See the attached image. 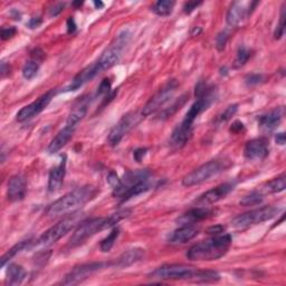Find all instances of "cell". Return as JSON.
I'll return each instance as SVG.
<instances>
[{
  "label": "cell",
  "mask_w": 286,
  "mask_h": 286,
  "mask_svg": "<svg viewBox=\"0 0 286 286\" xmlns=\"http://www.w3.org/2000/svg\"><path fill=\"white\" fill-rule=\"evenodd\" d=\"M147 151L148 150L145 148H139V149L135 150V151L133 152V158H134L135 161L141 162L143 158L145 157V154H147Z\"/></svg>",
  "instance_id": "obj_45"
},
{
  "label": "cell",
  "mask_w": 286,
  "mask_h": 286,
  "mask_svg": "<svg viewBox=\"0 0 286 286\" xmlns=\"http://www.w3.org/2000/svg\"><path fill=\"white\" fill-rule=\"evenodd\" d=\"M275 141H276V143L279 144V145H284L285 144V134H284V132H280V133L276 134Z\"/></svg>",
  "instance_id": "obj_51"
},
{
  "label": "cell",
  "mask_w": 286,
  "mask_h": 286,
  "mask_svg": "<svg viewBox=\"0 0 286 286\" xmlns=\"http://www.w3.org/2000/svg\"><path fill=\"white\" fill-rule=\"evenodd\" d=\"M101 73L98 63H93L89 66H86L85 69L82 70L79 74H77L74 79L72 80L70 86L67 87V91H77L81 89L82 86H84L86 83H89L90 81L94 79L96 75H99Z\"/></svg>",
  "instance_id": "obj_18"
},
{
  "label": "cell",
  "mask_w": 286,
  "mask_h": 286,
  "mask_svg": "<svg viewBox=\"0 0 286 286\" xmlns=\"http://www.w3.org/2000/svg\"><path fill=\"white\" fill-rule=\"evenodd\" d=\"M11 73V66L7 65L6 63H3L2 65V77H5Z\"/></svg>",
  "instance_id": "obj_53"
},
{
  "label": "cell",
  "mask_w": 286,
  "mask_h": 286,
  "mask_svg": "<svg viewBox=\"0 0 286 286\" xmlns=\"http://www.w3.org/2000/svg\"><path fill=\"white\" fill-rule=\"evenodd\" d=\"M243 129H244V124L238 122V121H236L230 128V131H232V132H239V131H241Z\"/></svg>",
  "instance_id": "obj_52"
},
{
  "label": "cell",
  "mask_w": 286,
  "mask_h": 286,
  "mask_svg": "<svg viewBox=\"0 0 286 286\" xmlns=\"http://www.w3.org/2000/svg\"><path fill=\"white\" fill-rule=\"evenodd\" d=\"M64 7H65V4L56 5V6H54L51 9V16H57L58 14H61L63 12Z\"/></svg>",
  "instance_id": "obj_47"
},
{
  "label": "cell",
  "mask_w": 286,
  "mask_h": 286,
  "mask_svg": "<svg viewBox=\"0 0 286 286\" xmlns=\"http://www.w3.org/2000/svg\"><path fill=\"white\" fill-rule=\"evenodd\" d=\"M219 278H220L219 274L212 272V270L196 269V272L192 275L190 280L195 283H214L217 282V280H219Z\"/></svg>",
  "instance_id": "obj_29"
},
{
  "label": "cell",
  "mask_w": 286,
  "mask_h": 286,
  "mask_svg": "<svg viewBox=\"0 0 286 286\" xmlns=\"http://www.w3.org/2000/svg\"><path fill=\"white\" fill-rule=\"evenodd\" d=\"M144 256V249L142 248H132L120 256L118 260L115 261L114 265L116 267H128V266L133 265L141 260Z\"/></svg>",
  "instance_id": "obj_25"
},
{
  "label": "cell",
  "mask_w": 286,
  "mask_h": 286,
  "mask_svg": "<svg viewBox=\"0 0 286 286\" xmlns=\"http://www.w3.org/2000/svg\"><path fill=\"white\" fill-rule=\"evenodd\" d=\"M225 169V164L218 160H211V161L203 163L202 166L198 167L195 170L188 173L186 177L182 179V186L192 187L196 185L209 180L210 178L217 176Z\"/></svg>",
  "instance_id": "obj_8"
},
{
  "label": "cell",
  "mask_w": 286,
  "mask_h": 286,
  "mask_svg": "<svg viewBox=\"0 0 286 286\" xmlns=\"http://www.w3.org/2000/svg\"><path fill=\"white\" fill-rule=\"evenodd\" d=\"M268 144L265 139H254L246 143L244 148V156L250 161H258L268 156Z\"/></svg>",
  "instance_id": "obj_16"
},
{
  "label": "cell",
  "mask_w": 286,
  "mask_h": 286,
  "mask_svg": "<svg viewBox=\"0 0 286 286\" xmlns=\"http://www.w3.org/2000/svg\"><path fill=\"white\" fill-rule=\"evenodd\" d=\"M174 5L176 3L172 0H160L152 7V12L160 17H167L172 13Z\"/></svg>",
  "instance_id": "obj_32"
},
{
  "label": "cell",
  "mask_w": 286,
  "mask_h": 286,
  "mask_svg": "<svg viewBox=\"0 0 286 286\" xmlns=\"http://www.w3.org/2000/svg\"><path fill=\"white\" fill-rule=\"evenodd\" d=\"M231 244V237L229 235L216 236L214 238L202 240L193 245L188 250L187 257L190 260L209 261L219 259L228 251Z\"/></svg>",
  "instance_id": "obj_2"
},
{
  "label": "cell",
  "mask_w": 286,
  "mask_h": 286,
  "mask_svg": "<svg viewBox=\"0 0 286 286\" xmlns=\"http://www.w3.org/2000/svg\"><path fill=\"white\" fill-rule=\"evenodd\" d=\"M27 181L22 174H15L8 181L7 198L9 201H22L26 197Z\"/></svg>",
  "instance_id": "obj_17"
},
{
  "label": "cell",
  "mask_w": 286,
  "mask_h": 286,
  "mask_svg": "<svg viewBox=\"0 0 286 286\" xmlns=\"http://www.w3.org/2000/svg\"><path fill=\"white\" fill-rule=\"evenodd\" d=\"M192 129L193 128L187 127V125L182 124V123L178 124L172 131V134L170 138V144L176 149H181L185 147L186 143L191 138Z\"/></svg>",
  "instance_id": "obj_24"
},
{
  "label": "cell",
  "mask_w": 286,
  "mask_h": 286,
  "mask_svg": "<svg viewBox=\"0 0 286 286\" xmlns=\"http://www.w3.org/2000/svg\"><path fill=\"white\" fill-rule=\"evenodd\" d=\"M109 228V219L108 217H98L92 218L90 220L81 222L75 229L74 234L72 235L70 239V246L76 247L80 246L85 241L93 237L99 231Z\"/></svg>",
  "instance_id": "obj_5"
},
{
  "label": "cell",
  "mask_w": 286,
  "mask_h": 286,
  "mask_svg": "<svg viewBox=\"0 0 286 286\" xmlns=\"http://www.w3.org/2000/svg\"><path fill=\"white\" fill-rule=\"evenodd\" d=\"M98 188L91 185L74 189V190L67 192L60 199L53 202L48 207L46 215L51 218L65 215L67 212L73 211L77 207L83 206L86 202L93 199L98 195Z\"/></svg>",
  "instance_id": "obj_1"
},
{
  "label": "cell",
  "mask_w": 286,
  "mask_h": 286,
  "mask_svg": "<svg viewBox=\"0 0 286 286\" xmlns=\"http://www.w3.org/2000/svg\"><path fill=\"white\" fill-rule=\"evenodd\" d=\"M178 86L179 84L176 80H171L169 81L167 84H164L161 89L149 100L148 103L144 105L142 110V115L149 116L161 110L163 106L166 105L168 102H170V100L173 98Z\"/></svg>",
  "instance_id": "obj_9"
},
{
  "label": "cell",
  "mask_w": 286,
  "mask_h": 286,
  "mask_svg": "<svg viewBox=\"0 0 286 286\" xmlns=\"http://www.w3.org/2000/svg\"><path fill=\"white\" fill-rule=\"evenodd\" d=\"M33 244H34L33 241L31 239H28V240L21 241V243H18V244L15 245L14 247H12V248L9 249L7 253L3 256L2 259H0V265H2V267H4V266L6 265L12 258H14L17 254L22 253V251L26 250L27 248H31V247L33 246Z\"/></svg>",
  "instance_id": "obj_27"
},
{
  "label": "cell",
  "mask_w": 286,
  "mask_h": 286,
  "mask_svg": "<svg viewBox=\"0 0 286 286\" xmlns=\"http://www.w3.org/2000/svg\"><path fill=\"white\" fill-rule=\"evenodd\" d=\"M225 230V228L222 226H214V227H210V228H208V234H212V235H216L218 236L219 234H221L222 231Z\"/></svg>",
  "instance_id": "obj_48"
},
{
  "label": "cell",
  "mask_w": 286,
  "mask_h": 286,
  "mask_svg": "<svg viewBox=\"0 0 286 286\" xmlns=\"http://www.w3.org/2000/svg\"><path fill=\"white\" fill-rule=\"evenodd\" d=\"M75 132V128L74 127H70V125H65L64 128H63L60 132H58L55 138L52 140L50 145H48L47 148V151L50 154H54L56 152L60 151L63 148L65 147L67 144V142L70 141L72 139L73 134Z\"/></svg>",
  "instance_id": "obj_21"
},
{
  "label": "cell",
  "mask_w": 286,
  "mask_h": 286,
  "mask_svg": "<svg viewBox=\"0 0 286 286\" xmlns=\"http://www.w3.org/2000/svg\"><path fill=\"white\" fill-rule=\"evenodd\" d=\"M148 178H150V172L148 170L128 171L122 179H120L118 186L113 188V196L122 199L128 190Z\"/></svg>",
  "instance_id": "obj_14"
},
{
  "label": "cell",
  "mask_w": 286,
  "mask_h": 286,
  "mask_svg": "<svg viewBox=\"0 0 286 286\" xmlns=\"http://www.w3.org/2000/svg\"><path fill=\"white\" fill-rule=\"evenodd\" d=\"M237 110H238V105L234 104V105H229L228 108H227L224 112L221 113L219 121L220 122H226V121H228L231 119L232 115H235V113L237 112Z\"/></svg>",
  "instance_id": "obj_39"
},
{
  "label": "cell",
  "mask_w": 286,
  "mask_h": 286,
  "mask_svg": "<svg viewBox=\"0 0 286 286\" xmlns=\"http://www.w3.org/2000/svg\"><path fill=\"white\" fill-rule=\"evenodd\" d=\"M38 70H40V63L37 60L28 61L23 67V76L28 81L33 80L37 75Z\"/></svg>",
  "instance_id": "obj_33"
},
{
  "label": "cell",
  "mask_w": 286,
  "mask_h": 286,
  "mask_svg": "<svg viewBox=\"0 0 286 286\" xmlns=\"http://www.w3.org/2000/svg\"><path fill=\"white\" fill-rule=\"evenodd\" d=\"M284 32H285V3L282 5V8H280L279 22L277 24V26H276L274 33L275 40H280L284 35Z\"/></svg>",
  "instance_id": "obj_37"
},
{
  "label": "cell",
  "mask_w": 286,
  "mask_h": 286,
  "mask_svg": "<svg viewBox=\"0 0 286 286\" xmlns=\"http://www.w3.org/2000/svg\"><path fill=\"white\" fill-rule=\"evenodd\" d=\"M94 5L96 6V8H102V7L104 6V4H103V3H101V2H99V3H98V2H95V3H94Z\"/></svg>",
  "instance_id": "obj_54"
},
{
  "label": "cell",
  "mask_w": 286,
  "mask_h": 286,
  "mask_svg": "<svg viewBox=\"0 0 286 286\" xmlns=\"http://www.w3.org/2000/svg\"><path fill=\"white\" fill-rule=\"evenodd\" d=\"M284 113V108H276L268 113L260 115L258 118L259 128L264 131H272L276 129L282 121Z\"/></svg>",
  "instance_id": "obj_22"
},
{
  "label": "cell",
  "mask_w": 286,
  "mask_h": 286,
  "mask_svg": "<svg viewBox=\"0 0 286 286\" xmlns=\"http://www.w3.org/2000/svg\"><path fill=\"white\" fill-rule=\"evenodd\" d=\"M80 212H73L72 215L63 218L56 225L51 227L50 229H47L44 232L40 238L36 240V243L33 244V246L48 247L55 244L56 241L60 240L62 237H64L67 232L77 226L80 221Z\"/></svg>",
  "instance_id": "obj_3"
},
{
  "label": "cell",
  "mask_w": 286,
  "mask_h": 286,
  "mask_svg": "<svg viewBox=\"0 0 286 286\" xmlns=\"http://www.w3.org/2000/svg\"><path fill=\"white\" fill-rule=\"evenodd\" d=\"M234 187H235L234 183L230 182L222 183V185L217 186L216 188H212L207 192L202 193V195L196 200V203L198 206H202V207H207L209 205H212V203H216L217 201L224 199L227 195H229V192L234 190Z\"/></svg>",
  "instance_id": "obj_15"
},
{
  "label": "cell",
  "mask_w": 286,
  "mask_h": 286,
  "mask_svg": "<svg viewBox=\"0 0 286 286\" xmlns=\"http://www.w3.org/2000/svg\"><path fill=\"white\" fill-rule=\"evenodd\" d=\"M86 113H87V105L85 103L75 106V108L72 110L69 118H67L66 120V125L76 128V125L85 118Z\"/></svg>",
  "instance_id": "obj_28"
},
{
  "label": "cell",
  "mask_w": 286,
  "mask_h": 286,
  "mask_svg": "<svg viewBox=\"0 0 286 286\" xmlns=\"http://www.w3.org/2000/svg\"><path fill=\"white\" fill-rule=\"evenodd\" d=\"M67 29H69V33H74L76 31V24L74 22V19L72 17L69 18V21H67Z\"/></svg>",
  "instance_id": "obj_50"
},
{
  "label": "cell",
  "mask_w": 286,
  "mask_h": 286,
  "mask_svg": "<svg viewBox=\"0 0 286 286\" xmlns=\"http://www.w3.org/2000/svg\"><path fill=\"white\" fill-rule=\"evenodd\" d=\"M55 94H56V91L51 90V91H48L47 93L40 96V98H38L36 101L32 102L31 104L24 106V108L19 111L16 115V119L18 122H25V121L35 118V116L42 113L43 111L47 108L48 104L51 103V101L53 100V98H54Z\"/></svg>",
  "instance_id": "obj_12"
},
{
  "label": "cell",
  "mask_w": 286,
  "mask_h": 286,
  "mask_svg": "<svg viewBox=\"0 0 286 286\" xmlns=\"http://www.w3.org/2000/svg\"><path fill=\"white\" fill-rule=\"evenodd\" d=\"M249 57H250V52L247 50L246 47H239L234 62L235 69H240V67H243L246 63L248 62Z\"/></svg>",
  "instance_id": "obj_36"
},
{
  "label": "cell",
  "mask_w": 286,
  "mask_h": 286,
  "mask_svg": "<svg viewBox=\"0 0 286 286\" xmlns=\"http://www.w3.org/2000/svg\"><path fill=\"white\" fill-rule=\"evenodd\" d=\"M83 3H74V6H81Z\"/></svg>",
  "instance_id": "obj_55"
},
{
  "label": "cell",
  "mask_w": 286,
  "mask_h": 286,
  "mask_svg": "<svg viewBox=\"0 0 286 286\" xmlns=\"http://www.w3.org/2000/svg\"><path fill=\"white\" fill-rule=\"evenodd\" d=\"M110 264L106 263H86L82 264L79 266H75L71 272L67 274L64 279L62 280V285H77L82 282H84L85 279L90 277L91 275L99 272V270L103 269L106 266Z\"/></svg>",
  "instance_id": "obj_11"
},
{
  "label": "cell",
  "mask_w": 286,
  "mask_h": 286,
  "mask_svg": "<svg viewBox=\"0 0 286 286\" xmlns=\"http://www.w3.org/2000/svg\"><path fill=\"white\" fill-rule=\"evenodd\" d=\"M286 188V177L285 173H282L279 177L274 178L272 180H269L268 182L265 183L264 189L266 192L269 193H276L284 191Z\"/></svg>",
  "instance_id": "obj_31"
},
{
  "label": "cell",
  "mask_w": 286,
  "mask_h": 286,
  "mask_svg": "<svg viewBox=\"0 0 286 286\" xmlns=\"http://www.w3.org/2000/svg\"><path fill=\"white\" fill-rule=\"evenodd\" d=\"M119 181H120V179L118 178V176H116V173H114V172H110L109 177H108V182L110 183L111 186H112V188H114V187L118 186Z\"/></svg>",
  "instance_id": "obj_46"
},
{
  "label": "cell",
  "mask_w": 286,
  "mask_h": 286,
  "mask_svg": "<svg viewBox=\"0 0 286 286\" xmlns=\"http://www.w3.org/2000/svg\"><path fill=\"white\" fill-rule=\"evenodd\" d=\"M202 3L201 2H189L186 3L185 6H183V12L186 14H191L195 9H197L198 6H200Z\"/></svg>",
  "instance_id": "obj_44"
},
{
  "label": "cell",
  "mask_w": 286,
  "mask_h": 286,
  "mask_svg": "<svg viewBox=\"0 0 286 286\" xmlns=\"http://www.w3.org/2000/svg\"><path fill=\"white\" fill-rule=\"evenodd\" d=\"M187 98V95H182L180 99H179L176 103H173L170 108H167L166 110L163 111V112L161 113V115H162V118H169V116H171L173 113H176L177 111L181 108V106L186 103V99Z\"/></svg>",
  "instance_id": "obj_38"
},
{
  "label": "cell",
  "mask_w": 286,
  "mask_h": 286,
  "mask_svg": "<svg viewBox=\"0 0 286 286\" xmlns=\"http://www.w3.org/2000/svg\"><path fill=\"white\" fill-rule=\"evenodd\" d=\"M196 267L186 264H169L160 266L149 274V278L152 280H190L196 272Z\"/></svg>",
  "instance_id": "obj_6"
},
{
  "label": "cell",
  "mask_w": 286,
  "mask_h": 286,
  "mask_svg": "<svg viewBox=\"0 0 286 286\" xmlns=\"http://www.w3.org/2000/svg\"><path fill=\"white\" fill-rule=\"evenodd\" d=\"M198 232H199V229L195 225H181V227L172 232L169 243L174 245L186 244L195 238Z\"/></svg>",
  "instance_id": "obj_20"
},
{
  "label": "cell",
  "mask_w": 286,
  "mask_h": 286,
  "mask_svg": "<svg viewBox=\"0 0 286 286\" xmlns=\"http://www.w3.org/2000/svg\"><path fill=\"white\" fill-rule=\"evenodd\" d=\"M150 188H151V181H150V178H148V179H145V180L137 183V185L131 188L130 190L127 191V193H125L121 200L127 201V200L131 199V198L142 195V193L150 190Z\"/></svg>",
  "instance_id": "obj_30"
},
{
  "label": "cell",
  "mask_w": 286,
  "mask_h": 286,
  "mask_svg": "<svg viewBox=\"0 0 286 286\" xmlns=\"http://www.w3.org/2000/svg\"><path fill=\"white\" fill-rule=\"evenodd\" d=\"M212 215V210L208 207L198 206L197 208L189 210L186 214L178 218V222L181 225H195L196 222L207 219Z\"/></svg>",
  "instance_id": "obj_23"
},
{
  "label": "cell",
  "mask_w": 286,
  "mask_h": 286,
  "mask_svg": "<svg viewBox=\"0 0 286 286\" xmlns=\"http://www.w3.org/2000/svg\"><path fill=\"white\" fill-rule=\"evenodd\" d=\"M66 173V158L64 157L62 159V161L60 164H57L56 167H54L50 172V176H48V191L50 192H56L60 190L63 186V182H64Z\"/></svg>",
  "instance_id": "obj_19"
},
{
  "label": "cell",
  "mask_w": 286,
  "mask_h": 286,
  "mask_svg": "<svg viewBox=\"0 0 286 286\" xmlns=\"http://www.w3.org/2000/svg\"><path fill=\"white\" fill-rule=\"evenodd\" d=\"M110 91H111V82H110V80L105 79V80L102 81V83L99 86L98 95H100V96L106 95V94L110 93Z\"/></svg>",
  "instance_id": "obj_42"
},
{
  "label": "cell",
  "mask_w": 286,
  "mask_h": 286,
  "mask_svg": "<svg viewBox=\"0 0 286 286\" xmlns=\"http://www.w3.org/2000/svg\"><path fill=\"white\" fill-rule=\"evenodd\" d=\"M258 3H245V2H234L227 12L226 22L231 27H238L243 24L247 17L250 16L254 8Z\"/></svg>",
  "instance_id": "obj_13"
},
{
  "label": "cell",
  "mask_w": 286,
  "mask_h": 286,
  "mask_svg": "<svg viewBox=\"0 0 286 286\" xmlns=\"http://www.w3.org/2000/svg\"><path fill=\"white\" fill-rule=\"evenodd\" d=\"M130 38L131 34L128 31L122 32L111 43V45L102 53L99 60L96 61L101 73L111 69V67L114 66L120 61L123 50L130 42Z\"/></svg>",
  "instance_id": "obj_4"
},
{
  "label": "cell",
  "mask_w": 286,
  "mask_h": 286,
  "mask_svg": "<svg viewBox=\"0 0 286 286\" xmlns=\"http://www.w3.org/2000/svg\"><path fill=\"white\" fill-rule=\"evenodd\" d=\"M17 33V29L15 27H4L2 29V40L3 41H7V40H11L15 35H16Z\"/></svg>",
  "instance_id": "obj_41"
},
{
  "label": "cell",
  "mask_w": 286,
  "mask_h": 286,
  "mask_svg": "<svg viewBox=\"0 0 286 286\" xmlns=\"http://www.w3.org/2000/svg\"><path fill=\"white\" fill-rule=\"evenodd\" d=\"M263 195L258 191H251L248 195L243 197V199L239 201L241 206L244 207H250V206H257L263 201Z\"/></svg>",
  "instance_id": "obj_35"
},
{
  "label": "cell",
  "mask_w": 286,
  "mask_h": 286,
  "mask_svg": "<svg viewBox=\"0 0 286 286\" xmlns=\"http://www.w3.org/2000/svg\"><path fill=\"white\" fill-rule=\"evenodd\" d=\"M120 235V229L119 228H113L112 231L110 232L106 238H104L102 240V243L100 245L101 247V250L104 251V253H108L111 249H112V247L114 246L116 239H118V237Z\"/></svg>",
  "instance_id": "obj_34"
},
{
  "label": "cell",
  "mask_w": 286,
  "mask_h": 286,
  "mask_svg": "<svg viewBox=\"0 0 286 286\" xmlns=\"http://www.w3.org/2000/svg\"><path fill=\"white\" fill-rule=\"evenodd\" d=\"M41 24H42V19L40 17H34L31 19V21H29L28 26L29 28H37L41 26Z\"/></svg>",
  "instance_id": "obj_49"
},
{
  "label": "cell",
  "mask_w": 286,
  "mask_h": 286,
  "mask_svg": "<svg viewBox=\"0 0 286 286\" xmlns=\"http://www.w3.org/2000/svg\"><path fill=\"white\" fill-rule=\"evenodd\" d=\"M227 41H228V34H227L226 32H221L220 34H218V36L216 38V47H217V50L219 51V52L224 51L225 47H226Z\"/></svg>",
  "instance_id": "obj_40"
},
{
  "label": "cell",
  "mask_w": 286,
  "mask_h": 286,
  "mask_svg": "<svg viewBox=\"0 0 286 286\" xmlns=\"http://www.w3.org/2000/svg\"><path fill=\"white\" fill-rule=\"evenodd\" d=\"M263 81V76L259 74H250L245 79V82L247 85H256L259 84Z\"/></svg>",
  "instance_id": "obj_43"
},
{
  "label": "cell",
  "mask_w": 286,
  "mask_h": 286,
  "mask_svg": "<svg viewBox=\"0 0 286 286\" xmlns=\"http://www.w3.org/2000/svg\"><path fill=\"white\" fill-rule=\"evenodd\" d=\"M143 118L142 113L139 114L138 112H130L122 116L118 123L114 125V128L111 130L109 134L108 141L110 145L115 147L118 145L121 140H122L125 135H127L131 130H132L135 125L140 123V121Z\"/></svg>",
  "instance_id": "obj_10"
},
{
  "label": "cell",
  "mask_w": 286,
  "mask_h": 286,
  "mask_svg": "<svg viewBox=\"0 0 286 286\" xmlns=\"http://www.w3.org/2000/svg\"><path fill=\"white\" fill-rule=\"evenodd\" d=\"M26 270L21 265L11 264L7 269V283L9 285L22 284L26 277Z\"/></svg>",
  "instance_id": "obj_26"
},
{
  "label": "cell",
  "mask_w": 286,
  "mask_h": 286,
  "mask_svg": "<svg viewBox=\"0 0 286 286\" xmlns=\"http://www.w3.org/2000/svg\"><path fill=\"white\" fill-rule=\"evenodd\" d=\"M278 208L274 206H265L235 217L232 219L231 224L236 228H247V227L258 225L261 224V222L272 219V218L278 214Z\"/></svg>",
  "instance_id": "obj_7"
}]
</instances>
